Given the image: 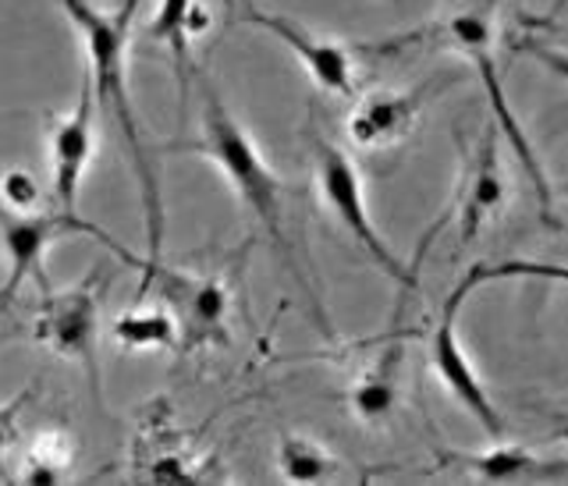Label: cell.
Returning <instances> with one entry per match:
<instances>
[{"label": "cell", "instance_id": "obj_10", "mask_svg": "<svg viewBox=\"0 0 568 486\" xmlns=\"http://www.w3.org/2000/svg\"><path fill=\"white\" fill-rule=\"evenodd\" d=\"M97 93L89 79H82L79 103L64 118L50 124V195L53 210L75 213L79 192L85 182L89 160L97 150Z\"/></svg>", "mask_w": 568, "mask_h": 486}, {"label": "cell", "instance_id": "obj_20", "mask_svg": "<svg viewBox=\"0 0 568 486\" xmlns=\"http://www.w3.org/2000/svg\"><path fill=\"white\" fill-rule=\"evenodd\" d=\"M43 200L40 185H36V178L29 171H4L0 174V206H8L14 213H29L36 210Z\"/></svg>", "mask_w": 568, "mask_h": 486}, {"label": "cell", "instance_id": "obj_12", "mask_svg": "<svg viewBox=\"0 0 568 486\" xmlns=\"http://www.w3.org/2000/svg\"><path fill=\"white\" fill-rule=\"evenodd\" d=\"M497 135L501 132H497V124L490 121L484 135H479L476 156L466 171V185H462V195H458V242L462 245H473L479 231L505 210V200H508Z\"/></svg>", "mask_w": 568, "mask_h": 486}, {"label": "cell", "instance_id": "obj_4", "mask_svg": "<svg viewBox=\"0 0 568 486\" xmlns=\"http://www.w3.org/2000/svg\"><path fill=\"white\" fill-rule=\"evenodd\" d=\"M494 8H497V0H484V4L458 11V14H452L448 22L437 29V36H440L444 43H452L458 53H466V58L473 61V68L479 71V82H484V93L490 100V114H494L497 132H505L511 139V150H515V156L523 160L529 182H532V189H537V195H540L544 213H547L550 221H555V213H550L547 174H544L540 160H537V153H532L529 139L523 132V124H519V118H515L511 103L505 97L501 75H497V61H494Z\"/></svg>", "mask_w": 568, "mask_h": 486}, {"label": "cell", "instance_id": "obj_18", "mask_svg": "<svg viewBox=\"0 0 568 486\" xmlns=\"http://www.w3.org/2000/svg\"><path fill=\"white\" fill-rule=\"evenodd\" d=\"M139 479L146 483H171V486H185V483H200V462L192 455H185L182 447L171 444V441H156V447L150 455H142L139 462Z\"/></svg>", "mask_w": 568, "mask_h": 486}, {"label": "cell", "instance_id": "obj_9", "mask_svg": "<svg viewBox=\"0 0 568 486\" xmlns=\"http://www.w3.org/2000/svg\"><path fill=\"white\" fill-rule=\"evenodd\" d=\"M100 284L93 274L89 281L68 287L61 295H47L36 313V337L50 345L58 355L75 358L89 369V381H100L97 373V323H100Z\"/></svg>", "mask_w": 568, "mask_h": 486}, {"label": "cell", "instance_id": "obj_2", "mask_svg": "<svg viewBox=\"0 0 568 486\" xmlns=\"http://www.w3.org/2000/svg\"><path fill=\"white\" fill-rule=\"evenodd\" d=\"M200 85H203V135L182 150L206 156L224 174L231 192L245 203V210L274 239V245H284V182L263 160L253 135L231 114V107L213 89V82L203 79Z\"/></svg>", "mask_w": 568, "mask_h": 486}, {"label": "cell", "instance_id": "obj_19", "mask_svg": "<svg viewBox=\"0 0 568 486\" xmlns=\"http://www.w3.org/2000/svg\"><path fill=\"white\" fill-rule=\"evenodd\" d=\"M68 465H71V441L64 434H43V437H36L32 452L26 458V476H22V483L53 486V483L64 479Z\"/></svg>", "mask_w": 568, "mask_h": 486}, {"label": "cell", "instance_id": "obj_1", "mask_svg": "<svg viewBox=\"0 0 568 486\" xmlns=\"http://www.w3.org/2000/svg\"><path fill=\"white\" fill-rule=\"evenodd\" d=\"M64 14L75 26L82 50L89 58L85 79L93 85L97 103L106 107V114L121 129L124 150L135 168L139 189H142V206H146V260H139L142 270H150L160 263V242H164V206H160V189H156V174L153 164L142 150V135H139V121H135V107L129 93V29L132 18L139 11V0H121L118 11H100L93 0H58Z\"/></svg>", "mask_w": 568, "mask_h": 486}, {"label": "cell", "instance_id": "obj_22", "mask_svg": "<svg viewBox=\"0 0 568 486\" xmlns=\"http://www.w3.org/2000/svg\"><path fill=\"white\" fill-rule=\"evenodd\" d=\"M235 4H239V0H224V8H227V11H235Z\"/></svg>", "mask_w": 568, "mask_h": 486}, {"label": "cell", "instance_id": "obj_13", "mask_svg": "<svg viewBox=\"0 0 568 486\" xmlns=\"http://www.w3.org/2000/svg\"><path fill=\"white\" fill-rule=\"evenodd\" d=\"M398 405H402V345L390 341V345L352 381L348 408L359 423L381 426L395 416Z\"/></svg>", "mask_w": 568, "mask_h": 486}, {"label": "cell", "instance_id": "obj_17", "mask_svg": "<svg viewBox=\"0 0 568 486\" xmlns=\"http://www.w3.org/2000/svg\"><path fill=\"white\" fill-rule=\"evenodd\" d=\"M277 469L288 483H320L327 479L331 469H334V458L324 452V444L320 441H310V437H281V447H277Z\"/></svg>", "mask_w": 568, "mask_h": 486}, {"label": "cell", "instance_id": "obj_15", "mask_svg": "<svg viewBox=\"0 0 568 486\" xmlns=\"http://www.w3.org/2000/svg\"><path fill=\"white\" fill-rule=\"evenodd\" d=\"M111 337L124 352H160L178 348V327L174 316L164 310H129L114 320Z\"/></svg>", "mask_w": 568, "mask_h": 486}, {"label": "cell", "instance_id": "obj_11", "mask_svg": "<svg viewBox=\"0 0 568 486\" xmlns=\"http://www.w3.org/2000/svg\"><path fill=\"white\" fill-rule=\"evenodd\" d=\"M444 85H416V89H377L352 103L348 111V139L359 150H390L408 139L423 107L437 97Z\"/></svg>", "mask_w": 568, "mask_h": 486}, {"label": "cell", "instance_id": "obj_16", "mask_svg": "<svg viewBox=\"0 0 568 486\" xmlns=\"http://www.w3.org/2000/svg\"><path fill=\"white\" fill-rule=\"evenodd\" d=\"M192 4H195V0H160L153 22L146 29V36L153 43H164L171 50L174 71H178V79H182V89H185V68H189V50H192L189 29H185Z\"/></svg>", "mask_w": 568, "mask_h": 486}, {"label": "cell", "instance_id": "obj_5", "mask_svg": "<svg viewBox=\"0 0 568 486\" xmlns=\"http://www.w3.org/2000/svg\"><path fill=\"white\" fill-rule=\"evenodd\" d=\"M310 146H313V160H316V185H320V195H324L327 210L334 213V221L348 231L352 242L369 256V263H377L398 287H416V270L405 266L395 252H390V245L384 242V235L369 217L363 174L355 168V160L342 146L327 142L324 135H313Z\"/></svg>", "mask_w": 568, "mask_h": 486}, {"label": "cell", "instance_id": "obj_21", "mask_svg": "<svg viewBox=\"0 0 568 486\" xmlns=\"http://www.w3.org/2000/svg\"><path fill=\"white\" fill-rule=\"evenodd\" d=\"M22 405H26V394L0 408V458L11 452V444L18 437V408H22Z\"/></svg>", "mask_w": 568, "mask_h": 486}, {"label": "cell", "instance_id": "obj_3", "mask_svg": "<svg viewBox=\"0 0 568 486\" xmlns=\"http://www.w3.org/2000/svg\"><path fill=\"white\" fill-rule=\"evenodd\" d=\"M505 277H550V281H565V270L561 266H544V263H476L469 266L466 274L458 277V284L444 298L437 323H434V334H430V363L434 373L440 376V384L455 394V402L469 412V416L487 429V434L497 441L505 437V419L497 405L490 402V394L484 387V381L476 376V369L469 366L466 352H462V341H458V316L466 310V298L484 287L490 281H505Z\"/></svg>", "mask_w": 568, "mask_h": 486}, {"label": "cell", "instance_id": "obj_6", "mask_svg": "<svg viewBox=\"0 0 568 486\" xmlns=\"http://www.w3.org/2000/svg\"><path fill=\"white\" fill-rule=\"evenodd\" d=\"M68 235H93L103 245H111L124 263H139L121 245H114L111 239H106L100 227H93L89 221L75 217V213H64V210H50V213H36V210L14 213L8 206H0V242H4V252H8V281L0 284V305L11 302L18 292H22V284L29 277H36V281L47 287L43 256H47V249L53 242H61Z\"/></svg>", "mask_w": 568, "mask_h": 486}, {"label": "cell", "instance_id": "obj_8", "mask_svg": "<svg viewBox=\"0 0 568 486\" xmlns=\"http://www.w3.org/2000/svg\"><path fill=\"white\" fill-rule=\"evenodd\" d=\"M239 18L245 26H256L263 32H271L274 40H281L288 47L298 64L306 68V75L324 89L331 97H352L355 93V61L352 50L337 40H327V36H316L310 29H302L298 22L274 11L256 8V0H239L235 4Z\"/></svg>", "mask_w": 568, "mask_h": 486}, {"label": "cell", "instance_id": "obj_7", "mask_svg": "<svg viewBox=\"0 0 568 486\" xmlns=\"http://www.w3.org/2000/svg\"><path fill=\"white\" fill-rule=\"evenodd\" d=\"M160 284L168 310L178 327V348L195 352L206 345H227V320H231V295L217 277H195L185 270L160 266L153 263L142 277V292H150V284Z\"/></svg>", "mask_w": 568, "mask_h": 486}, {"label": "cell", "instance_id": "obj_14", "mask_svg": "<svg viewBox=\"0 0 568 486\" xmlns=\"http://www.w3.org/2000/svg\"><path fill=\"white\" fill-rule=\"evenodd\" d=\"M440 465H455V469L469 473L479 483H523V479H544V476H561L565 462H544L519 444H505L497 437L494 447L484 455H444Z\"/></svg>", "mask_w": 568, "mask_h": 486}]
</instances>
